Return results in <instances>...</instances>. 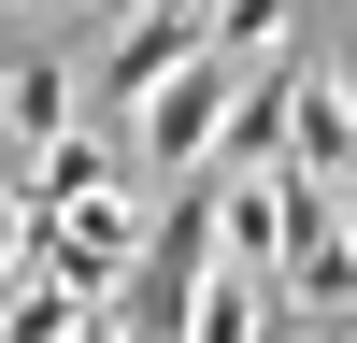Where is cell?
<instances>
[{
  "mask_svg": "<svg viewBox=\"0 0 357 343\" xmlns=\"http://www.w3.org/2000/svg\"><path fill=\"white\" fill-rule=\"evenodd\" d=\"M243 100H257V72L200 43V57H172L158 86H129V100H114V143H129V172H143L158 200H186L200 172L243 143Z\"/></svg>",
  "mask_w": 357,
  "mask_h": 343,
  "instance_id": "6da1fadb",
  "label": "cell"
},
{
  "mask_svg": "<svg viewBox=\"0 0 357 343\" xmlns=\"http://www.w3.org/2000/svg\"><path fill=\"white\" fill-rule=\"evenodd\" d=\"M0 172H15V100H0Z\"/></svg>",
  "mask_w": 357,
  "mask_h": 343,
  "instance_id": "7a4b0ae2",
  "label": "cell"
}]
</instances>
